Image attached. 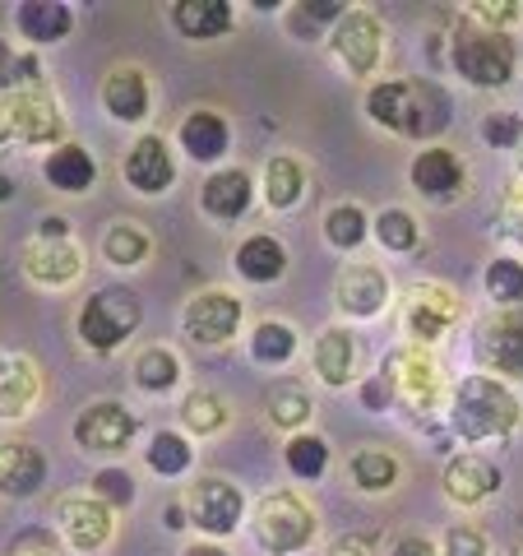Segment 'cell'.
<instances>
[{
	"label": "cell",
	"instance_id": "obj_18",
	"mask_svg": "<svg viewBox=\"0 0 523 556\" xmlns=\"http://www.w3.org/2000/svg\"><path fill=\"white\" fill-rule=\"evenodd\" d=\"M120 177L135 195H163L177 181V159H171L167 139L163 135H139L135 149L126 153V163H120Z\"/></svg>",
	"mask_w": 523,
	"mask_h": 556
},
{
	"label": "cell",
	"instance_id": "obj_56",
	"mask_svg": "<svg viewBox=\"0 0 523 556\" xmlns=\"http://www.w3.org/2000/svg\"><path fill=\"white\" fill-rule=\"evenodd\" d=\"M14 195V181L10 177H0V200H10Z\"/></svg>",
	"mask_w": 523,
	"mask_h": 556
},
{
	"label": "cell",
	"instance_id": "obj_13",
	"mask_svg": "<svg viewBox=\"0 0 523 556\" xmlns=\"http://www.w3.org/2000/svg\"><path fill=\"white\" fill-rule=\"evenodd\" d=\"M241 316L246 311H241V298L232 288H200L181 311V329L204 348H222L237 339Z\"/></svg>",
	"mask_w": 523,
	"mask_h": 556
},
{
	"label": "cell",
	"instance_id": "obj_1",
	"mask_svg": "<svg viewBox=\"0 0 523 556\" xmlns=\"http://www.w3.org/2000/svg\"><path fill=\"white\" fill-rule=\"evenodd\" d=\"M366 116L404 139H441L455 121V102L435 79H380L366 93Z\"/></svg>",
	"mask_w": 523,
	"mask_h": 556
},
{
	"label": "cell",
	"instance_id": "obj_5",
	"mask_svg": "<svg viewBox=\"0 0 523 556\" xmlns=\"http://www.w3.org/2000/svg\"><path fill=\"white\" fill-rule=\"evenodd\" d=\"M255 538L269 556H292L316 538V510L296 492H269L255 506Z\"/></svg>",
	"mask_w": 523,
	"mask_h": 556
},
{
	"label": "cell",
	"instance_id": "obj_28",
	"mask_svg": "<svg viewBox=\"0 0 523 556\" xmlns=\"http://www.w3.org/2000/svg\"><path fill=\"white\" fill-rule=\"evenodd\" d=\"M14 28H20V38H28L33 47H51V42L69 38L75 10L61 5V0H24V5L14 10Z\"/></svg>",
	"mask_w": 523,
	"mask_h": 556
},
{
	"label": "cell",
	"instance_id": "obj_57",
	"mask_svg": "<svg viewBox=\"0 0 523 556\" xmlns=\"http://www.w3.org/2000/svg\"><path fill=\"white\" fill-rule=\"evenodd\" d=\"M514 163H519V177H523V139H519V149H514Z\"/></svg>",
	"mask_w": 523,
	"mask_h": 556
},
{
	"label": "cell",
	"instance_id": "obj_26",
	"mask_svg": "<svg viewBox=\"0 0 523 556\" xmlns=\"http://www.w3.org/2000/svg\"><path fill=\"white\" fill-rule=\"evenodd\" d=\"M42 177H47L51 190H61V195H89L93 181H98V163L84 144L65 139V144H56L42 159Z\"/></svg>",
	"mask_w": 523,
	"mask_h": 556
},
{
	"label": "cell",
	"instance_id": "obj_14",
	"mask_svg": "<svg viewBox=\"0 0 523 556\" xmlns=\"http://www.w3.org/2000/svg\"><path fill=\"white\" fill-rule=\"evenodd\" d=\"M56 525H61L65 547H75V552H102V547L112 543V533H116V515H112L107 501H98L89 492V496H65V501H56Z\"/></svg>",
	"mask_w": 523,
	"mask_h": 556
},
{
	"label": "cell",
	"instance_id": "obj_44",
	"mask_svg": "<svg viewBox=\"0 0 523 556\" xmlns=\"http://www.w3.org/2000/svg\"><path fill=\"white\" fill-rule=\"evenodd\" d=\"M5 556H69V547H65V538L51 529H24V533H14Z\"/></svg>",
	"mask_w": 523,
	"mask_h": 556
},
{
	"label": "cell",
	"instance_id": "obj_12",
	"mask_svg": "<svg viewBox=\"0 0 523 556\" xmlns=\"http://www.w3.org/2000/svg\"><path fill=\"white\" fill-rule=\"evenodd\" d=\"M329 51L353 79H366L375 75L380 56H385V28H380L371 10H347L334 24V33H329Z\"/></svg>",
	"mask_w": 523,
	"mask_h": 556
},
{
	"label": "cell",
	"instance_id": "obj_55",
	"mask_svg": "<svg viewBox=\"0 0 523 556\" xmlns=\"http://www.w3.org/2000/svg\"><path fill=\"white\" fill-rule=\"evenodd\" d=\"M186 556H232V552L222 547V543H208V538H204V543H190Z\"/></svg>",
	"mask_w": 523,
	"mask_h": 556
},
{
	"label": "cell",
	"instance_id": "obj_6",
	"mask_svg": "<svg viewBox=\"0 0 523 556\" xmlns=\"http://www.w3.org/2000/svg\"><path fill=\"white\" fill-rule=\"evenodd\" d=\"M0 135L28 149H38V144L56 149L65 144V121L42 89H20V93L0 98Z\"/></svg>",
	"mask_w": 523,
	"mask_h": 556
},
{
	"label": "cell",
	"instance_id": "obj_52",
	"mask_svg": "<svg viewBox=\"0 0 523 556\" xmlns=\"http://www.w3.org/2000/svg\"><path fill=\"white\" fill-rule=\"evenodd\" d=\"M38 237H47V241H69V218L47 214V218H42V228H38Z\"/></svg>",
	"mask_w": 523,
	"mask_h": 556
},
{
	"label": "cell",
	"instance_id": "obj_43",
	"mask_svg": "<svg viewBox=\"0 0 523 556\" xmlns=\"http://www.w3.org/2000/svg\"><path fill=\"white\" fill-rule=\"evenodd\" d=\"M42 75L38 56H10V47L0 42V89L5 93H20V89H33Z\"/></svg>",
	"mask_w": 523,
	"mask_h": 556
},
{
	"label": "cell",
	"instance_id": "obj_37",
	"mask_svg": "<svg viewBox=\"0 0 523 556\" xmlns=\"http://www.w3.org/2000/svg\"><path fill=\"white\" fill-rule=\"evenodd\" d=\"M371 237H375L385 251L408 255V251H417V241H422V228H417V218L408 214V208L390 204V208H380V214L371 218Z\"/></svg>",
	"mask_w": 523,
	"mask_h": 556
},
{
	"label": "cell",
	"instance_id": "obj_39",
	"mask_svg": "<svg viewBox=\"0 0 523 556\" xmlns=\"http://www.w3.org/2000/svg\"><path fill=\"white\" fill-rule=\"evenodd\" d=\"M366 237H371V218L361 204H334L324 214V241L334 251H357Z\"/></svg>",
	"mask_w": 523,
	"mask_h": 556
},
{
	"label": "cell",
	"instance_id": "obj_10",
	"mask_svg": "<svg viewBox=\"0 0 523 556\" xmlns=\"http://www.w3.org/2000/svg\"><path fill=\"white\" fill-rule=\"evenodd\" d=\"M139 437V417L120 399H93L75 417V445L89 455H120Z\"/></svg>",
	"mask_w": 523,
	"mask_h": 556
},
{
	"label": "cell",
	"instance_id": "obj_32",
	"mask_svg": "<svg viewBox=\"0 0 523 556\" xmlns=\"http://www.w3.org/2000/svg\"><path fill=\"white\" fill-rule=\"evenodd\" d=\"M181 357L171 353V348H139V357L130 362V376H135V386L144 390V394H171L177 390V380H181Z\"/></svg>",
	"mask_w": 523,
	"mask_h": 556
},
{
	"label": "cell",
	"instance_id": "obj_35",
	"mask_svg": "<svg viewBox=\"0 0 523 556\" xmlns=\"http://www.w3.org/2000/svg\"><path fill=\"white\" fill-rule=\"evenodd\" d=\"M343 14H347L343 0H296L288 10V33L302 42H316V38H324V28L334 33V24Z\"/></svg>",
	"mask_w": 523,
	"mask_h": 556
},
{
	"label": "cell",
	"instance_id": "obj_4",
	"mask_svg": "<svg viewBox=\"0 0 523 556\" xmlns=\"http://www.w3.org/2000/svg\"><path fill=\"white\" fill-rule=\"evenodd\" d=\"M139 320H144V302H139L130 288L112 283V288H98V292H89V298H84L75 329H79V339H84V348H89V353L107 357V353H116L120 343H130V334L139 329Z\"/></svg>",
	"mask_w": 523,
	"mask_h": 556
},
{
	"label": "cell",
	"instance_id": "obj_54",
	"mask_svg": "<svg viewBox=\"0 0 523 556\" xmlns=\"http://www.w3.org/2000/svg\"><path fill=\"white\" fill-rule=\"evenodd\" d=\"M163 525H167V529H186V525H190V515H186V506H181V501H167V510H163Z\"/></svg>",
	"mask_w": 523,
	"mask_h": 556
},
{
	"label": "cell",
	"instance_id": "obj_25",
	"mask_svg": "<svg viewBox=\"0 0 523 556\" xmlns=\"http://www.w3.org/2000/svg\"><path fill=\"white\" fill-rule=\"evenodd\" d=\"M181 149L190 153L195 163L214 167L232 153V126L222 112H208V108H195L186 121H181Z\"/></svg>",
	"mask_w": 523,
	"mask_h": 556
},
{
	"label": "cell",
	"instance_id": "obj_49",
	"mask_svg": "<svg viewBox=\"0 0 523 556\" xmlns=\"http://www.w3.org/2000/svg\"><path fill=\"white\" fill-rule=\"evenodd\" d=\"M394 404H398V399H394V386H390L385 371H375V376L361 380V408L366 413H390Z\"/></svg>",
	"mask_w": 523,
	"mask_h": 556
},
{
	"label": "cell",
	"instance_id": "obj_50",
	"mask_svg": "<svg viewBox=\"0 0 523 556\" xmlns=\"http://www.w3.org/2000/svg\"><path fill=\"white\" fill-rule=\"evenodd\" d=\"M505 232L523 241V186H514L510 195H505Z\"/></svg>",
	"mask_w": 523,
	"mask_h": 556
},
{
	"label": "cell",
	"instance_id": "obj_22",
	"mask_svg": "<svg viewBox=\"0 0 523 556\" xmlns=\"http://www.w3.org/2000/svg\"><path fill=\"white\" fill-rule=\"evenodd\" d=\"M102 102L107 112L120 121V126H139V121L153 116V89H149V75L139 65H116L107 84H102Z\"/></svg>",
	"mask_w": 523,
	"mask_h": 556
},
{
	"label": "cell",
	"instance_id": "obj_36",
	"mask_svg": "<svg viewBox=\"0 0 523 556\" xmlns=\"http://www.w3.org/2000/svg\"><path fill=\"white\" fill-rule=\"evenodd\" d=\"M347 473H353V486L366 496H380V492H394L398 482V459L390 450H357L353 464H347Z\"/></svg>",
	"mask_w": 523,
	"mask_h": 556
},
{
	"label": "cell",
	"instance_id": "obj_45",
	"mask_svg": "<svg viewBox=\"0 0 523 556\" xmlns=\"http://www.w3.org/2000/svg\"><path fill=\"white\" fill-rule=\"evenodd\" d=\"M93 496L107 501V506H130L135 501V478L126 473V468H98L93 473Z\"/></svg>",
	"mask_w": 523,
	"mask_h": 556
},
{
	"label": "cell",
	"instance_id": "obj_51",
	"mask_svg": "<svg viewBox=\"0 0 523 556\" xmlns=\"http://www.w3.org/2000/svg\"><path fill=\"white\" fill-rule=\"evenodd\" d=\"M390 556H441V552H435L431 538H422V533H404V538L394 543Z\"/></svg>",
	"mask_w": 523,
	"mask_h": 556
},
{
	"label": "cell",
	"instance_id": "obj_9",
	"mask_svg": "<svg viewBox=\"0 0 523 556\" xmlns=\"http://www.w3.org/2000/svg\"><path fill=\"white\" fill-rule=\"evenodd\" d=\"M473 357L482 376L492 371L496 380H523V306L496 311L492 320H482L473 339Z\"/></svg>",
	"mask_w": 523,
	"mask_h": 556
},
{
	"label": "cell",
	"instance_id": "obj_58",
	"mask_svg": "<svg viewBox=\"0 0 523 556\" xmlns=\"http://www.w3.org/2000/svg\"><path fill=\"white\" fill-rule=\"evenodd\" d=\"M510 556H523V538H519V543H514V552Z\"/></svg>",
	"mask_w": 523,
	"mask_h": 556
},
{
	"label": "cell",
	"instance_id": "obj_33",
	"mask_svg": "<svg viewBox=\"0 0 523 556\" xmlns=\"http://www.w3.org/2000/svg\"><path fill=\"white\" fill-rule=\"evenodd\" d=\"M144 464H149L158 478H181V473H190V464H195V445H190L186 431L163 427V431H153V437H149Z\"/></svg>",
	"mask_w": 523,
	"mask_h": 556
},
{
	"label": "cell",
	"instance_id": "obj_19",
	"mask_svg": "<svg viewBox=\"0 0 523 556\" xmlns=\"http://www.w3.org/2000/svg\"><path fill=\"white\" fill-rule=\"evenodd\" d=\"M441 486L455 506L473 510V506H482V501H492L500 492V468L486 455H477V450H463V455H455L445 464Z\"/></svg>",
	"mask_w": 523,
	"mask_h": 556
},
{
	"label": "cell",
	"instance_id": "obj_29",
	"mask_svg": "<svg viewBox=\"0 0 523 556\" xmlns=\"http://www.w3.org/2000/svg\"><path fill=\"white\" fill-rule=\"evenodd\" d=\"M237 274L246 283H278L288 274V247L269 232H251L237 247Z\"/></svg>",
	"mask_w": 523,
	"mask_h": 556
},
{
	"label": "cell",
	"instance_id": "obj_34",
	"mask_svg": "<svg viewBox=\"0 0 523 556\" xmlns=\"http://www.w3.org/2000/svg\"><path fill=\"white\" fill-rule=\"evenodd\" d=\"M102 255H107L116 269H135V265H144V260L153 255V237L139 228V223L120 218V223L107 228V237H102Z\"/></svg>",
	"mask_w": 523,
	"mask_h": 556
},
{
	"label": "cell",
	"instance_id": "obj_8",
	"mask_svg": "<svg viewBox=\"0 0 523 556\" xmlns=\"http://www.w3.org/2000/svg\"><path fill=\"white\" fill-rule=\"evenodd\" d=\"M390 376L394 386V399L412 413H435L441 408V394H445V380H441V367H435V357L426 353V348H398V353L385 357V367H380Z\"/></svg>",
	"mask_w": 523,
	"mask_h": 556
},
{
	"label": "cell",
	"instance_id": "obj_31",
	"mask_svg": "<svg viewBox=\"0 0 523 556\" xmlns=\"http://www.w3.org/2000/svg\"><path fill=\"white\" fill-rule=\"evenodd\" d=\"M306 195V167L302 159H292V153H273V159L265 163V204L269 208H296Z\"/></svg>",
	"mask_w": 523,
	"mask_h": 556
},
{
	"label": "cell",
	"instance_id": "obj_41",
	"mask_svg": "<svg viewBox=\"0 0 523 556\" xmlns=\"http://www.w3.org/2000/svg\"><path fill=\"white\" fill-rule=\"evenodd\" d=\"M283 459H288V473L292 478L316 482V478H324V468H329V441L324 437H310V431H296V437L283 445Z\"/></svg>",
	"mask_w": 523,
	"mask_h": 556
},
{
	"label": "cell",
	"instance_id": "obj_23",
	"mask_svg": "<svg viewBox=\"0 0 523 556\" xmlns=\"http://www.w3.org/2000/svg\"><path fill=\"white\" fill-rule=\"evenodd\" d=\"M47 482V455L28 441H5L0 445V496L24 501L38 496Z\"/></svg>",
	"mask_w": 523,
	"mask_h": 556
},
{
	"label": "cell",
	"instance_id": "obj_47",
	"mask_svg": "<svg viewBox=\"0 0 523 556\" xmlns=\"http://www.w3.org/2000/svg\"><path fill=\"white\" fill-rule=\"evenodd\" d=\"M463 20L477 24V28H492V33H510L523 20V5H514V0L510 5H468Z\"/></svg>",
	"mask_w": 523,
	"mask_h": 556
},
{
	"label": "cell",
	"instance_id": "obj_38",
	"mask_svg": "<svg viewBox=\"0 0 523 556\" xmlns=\"http://www.w3.org/2000/svg\"><path fill=\"white\" fill-rule=\"evenodd\" d=\"M296 353V329L288 320H259L251 329V357L265 367H288Z\"/></svg>",
	"mask_w": 523,
	"mask_h": 556
},
{
	"label": "cell",
	"instance_id": "obj_27",
	"mask_svg": "<svg viewBox=\"0 0 523 556\" xmlns=\"http://www.w3.org/2000/svg\"><path fill=\"white\" fill-rule=\"evenodd\" d=\"M232 0H177L171 5V28L186 42H218L232 33Z\"/></svg>",
	"mask_w": 523,
	"mask_h": 556
},
{
	"label": "cell",
	"instance_id": "obj_15",
	"mask_svg": "<svg viewBox=\"0 0 523 556\" xmlns=\"http://www.w3.org/2000/svg\"><path fill=\"white\" fill-rule=\"evenodd\" d=\"M310 371H316L329 390H347L361 380V339L347 325H329L324 334L310 343Z\"/></svg>",
	"mask_w": 523,
	"mask_h": 556
},
{
	"label": "cell",
	"instance_id": "obj_53",
	"mask_svg": "<svg viewBox=\"0 0 523 556\" xmlns=\"http://www.w3.org/2000/svg\"><path fill=\"white\" fill-rule=\"evenodd\" d=\"M324 556H366V543H361V538H334Z\"/></svg>",
	"mask_w": 523,
	"mask_h": 556
},
{
	"label": "cell",
	"instance_id": "obj_2",
	"mask_svg": "<svg viewBox=\"0 0 523 556\" xmlns=\"http://www.w3.org/2000/svg\"><path fill=\"white\" fill-rule=\"evenodd\" d=\"M523 422V404L519 394L496 376H463L455 394H449V431L468 445L482 441H505L510 431Z\"/></svg>",
	"mask_w": 523,
	"mask_h": 556
},
{
	"label": "cell",
	"instance_id": "obj_21",
	"mask_svg": "<svg viewBox=\"0 0 523 556\" xmlns=\"http://www.w3.org/2000/svg\"><path fill=\"white\" fill-rule=\"evenodd\" d=\"M24 269L33 283L42 288H65L75 283V278L84 274V251L75 247V241H47V237H33L24 247Z\"/></svg>",
	"mask_w": 523,
	"mask_h": 556
},
{
	"label": "cell",
	"instance_id": "obj_48",
	"mask_svg": "<svg viewBox=\"0 0 523 556\" xmlns=\"http://www.w3.org/2000/svg\"><path fill=\"white\" fill-rule=\"evenodd\" d=\"M441 556H492V547H486V533H482V529L455 525V529H445Z\"/></svg>",
	"mask_w": 523,
	"mask_h": 556
},
{
	"label": "cell",
	"instance_id": "obj_17",
	"mask_svg": "<svg viewBox=\"0 0 523 556\" xmlns=\"http://www.w3.org/2000/svg\"><path fill=\"white\" fill-rule=\"evenodd\" d=\"M408 181H412V190H417L422 200L449 204V200H459V195H463V186H468V167H463V159H459L455 149L431 144V149H422V153L412 159Z\"/></svg>",
	"mask_w": 523,
	"mask_h": 556
},
{
	"label": "cell",
	"instance_id": "obj_20",
	"mask_svg": "<svg viewBox=\"0 0 523 556\" xmlns=\"http://www.w3.org/2000/svg\"><path fill=\"white\" fill-rule=\"evenodd\" d=\"M251 200H255V186H251V172H241V167H214L200 186V208L218 223L246 218Z\"/></svg>",
	"mask_w": 523,
	"mask_h": 556
},
{
	"label": "cell",
	"instance_id": "obj_30",
	"mask_svg": "<svg viewBox=\"0 0 523 556\" xmlns=\"http://www.w3.org/2000/svg\"><path fill=\"white\" fill-rule=\"evenodd\" d=\"M265 408H269V422L283 427V431H302L310 422V413H316V399L302 380H273L269 394H265Z\"/></svg>",
	"mask_w": 523,
	"mask_h": 556
},
{
	"label": "cell",
	"instance_id": "obj_7",
	"mask_svg": "<svg viewBox=\"0 0 523 556\" xmlns=\"http://www.w3.org/2000/svg\"><path fill=\"white\" fill-rule=\"evenodd\" d=\"M186 515L208 543H222V538H232L241 529V519H246V496H241L237 482L208 473V478H200L195 486H190Z\"/></svg>",
	"mask_w": 523,
	"mask_h": 556
},
{
	"label": "cell",
	"instance_id": "obj_3",
	"mask_svg": "<svg viewBox=\"0 0 523 556\" xmlns=\"http://www.w3.org/2000/svg\"><path fill=\"white\" fill-rule=\"evenodd\" d=\"M449 65L473 89H505L519 70V42L514 33H492L459 20V28L449 33Z\"/></svg>",
	"mask_w": 523,
	"mask_h": 556
},
{
	"label": "cell",
	"instance_id": "obj_24",
	"mask_svg": "<svg viewBox=\"0 0 523 556\" xmlns=\"http://www.w3.org/2000/svg\"><path fill=\"white\" fill-rule=\"evenodd\" d=\"M38 394H42L38 362L24 353H0V422H14V417L33 413Z\"/></svg>",
	"mask_w": 523,
	"mask_h": 556
},
{
	"label": "cell",
	"instance_id": "obj_40",
	"mask_svg": "<svg viewBox=\"0 0 523 556\" xmlns=\"http://www.w3.org/2000/svg\"><path fill=\"white\" fill-rule=\"evenodd\" d=\"M482 288H486V298H492L500 311L523 306V260L496 255L492 265H486V274H482Z\"/></svg>",
	"mask_w": 523,
	"mask_h": 556
},
{
	"label": "cell",
	"instance_id": "obj_16",
	"mask_svg": "<svg viewBox=\"0 0 523 556\" xmlns=\"http://www.w3.org/2000/svg\"><path fill=\"white\" fill-rule=\"evenodd\" d=\"M390 278L380 265H366V260H353V265L339 269V283H334V302L343 316L353 320H375L380 311L390 306Z\"/></svg>",
	"mask_w": 523,
	"mask_h": 556
},
{
	"label": "cell",
	"instance_id": "obj_46",
	"mask_svg": "<svg viewBox=\"0 0 523 556\" xmlns=\"http://www.w3.org/2000/svg\"><path fill=\"white\" fill-rule=\"evenodd\" d=\"M482 139L492 149H519L523 139V116L519 112H486L482 116Z\"/></svg>",
	"mask_w": 523,
	"mask_h": 556
},
{
	"label": "cell",
	"instance_id": "obj_11",
	"mask_svg": "<svg viewBox=\"0 0 523 556\" xmlns=\"http://www.w3.org/2000/svg\"><path fill=\"white\" fill-rule=\"evenodd\" d=\"M459 316H463V306L445 283H412L404 298V329H408L412 348L441 343L449 329L459 325Z\"/></svg>",
	"mask_w": 523,
	"mask_h": 556
},
{
	"label": "cell",
	"instance_id": "obj_42",
	"mask_svg": "<svg viewBox=\"0 0 523 556\" xmlns=\"http://www.w3.org/2000/svg\"><path fill=\"white\" fill-rule=\"evenodd\" d=\"M181 422H186V431H195V437H214V431L228 427V404H222V394H214V390H190L181 404Z\"/></svg>",
	"mask_w": 523,
	"mask_h": 556
}]
</instances>
